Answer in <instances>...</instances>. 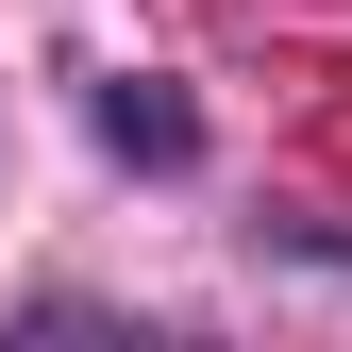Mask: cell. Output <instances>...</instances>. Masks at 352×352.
<instances>
[{
    "mask_svg": "<svg viewBox=\"0 0 352 352\" xmlns=\"http://www.w3.org/2000/svg\"><path fill=\"white\" fill-rule=\"evenodd\" d=\"M101 135H118V151H151V168H168V151H185V101H151V84H118V101H101Z\"/></svg>",
    "mask_w": 352,
    "mask_h": 352,
    "instance_id": "cell-1",
    "label": "cell"
}]
</instances>
